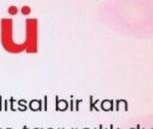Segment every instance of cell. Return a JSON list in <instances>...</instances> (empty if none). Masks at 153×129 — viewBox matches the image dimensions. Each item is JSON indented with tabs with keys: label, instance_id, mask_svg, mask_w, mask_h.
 Returning a JSON list of instances; mask_svg holds the SVG:
<instances>
[{
	"label": "cell",
	"instance_id": "obj_1",
	"mask_svg": "<svg viewBox=\"0 0 153 129\" xmlns=\"http://www.w3.org/2000/svg\"><path fill=\"white\" fill-rule=\"evenodd\" d=\"M12 20L11 18H2L1 20V43L7 52L17 54L26 50V43L17 44L12 39Z\"/></svg>",
	"mask_w": 153,
	"mask_h": 129
},
{
	"label": "cell",
	"instance_id": "obj_2",
	"mask_svg": "<svg viewBox=\"0 0 153 129\" xmlns=\"http://www.w3.org/2000/svg\"><path fill=\"white\" fill-rule=\"evenodd\" d=\"M26 50L29 53L37 52V20L29 18L26 20Z\"/></svg>",
	"mask_w": 153,
	"mask_h": 129
},
{
	"label": "cell",
	"instance_id": "obj_3",
	"mask_svg": "<svg viewBox=\"0 0 153 129\" xmlns=\"http://www.w3.org/2000/svg\"><path fill=\"white\" fill-rule=\"evenodd\" d=\"M29 105L32 111H42V100H32Z\"/></svg>",
	"mask_w": 153,
	"mask_h": 129
},
{
	"label": "cell",
	"instance_id": "obj_4",
	"mask_svg": "<svg viewBox=\"0 0 153 129\" xmlns=\"http://www.w3.org/2000/svg\"><path fill=\"white\" fill-rule=\"evenodd\" d=\"M17 11H19V9H17L16 6H14V5H11V6H9V8H8L9 14L14 15V14H16V13H17Z\"/></svg>",
	"mask_w": 153,
	"mask_h": 129
},
{
	"label": "cell",
	"instance_id": "obj_5",
	"mask_svg": "<svg viewBox=\"0 0 153 129\" xmlns=\"http://www.w3.org/2000/svg\"><path fill=\"white\" fill-rule=\"evenodd\" d=\"M27 101L26 100H20V101L17 102V105L21 106V107H23V109H24V111H26L27 110Z\"/></svg>",
	"mask_w": 153,
	"mask_h": 129
},
{
	"label": "cell",
	"instance_id": "obj_6",
	"mask_svg": "<svg viewBox=\"0 0 153 129\" xmlns=\"http://www.w3.org/2000/svg\"><path fill=\"white\" fill-rule=\"evenodd\" d=\"M30 12H31V8L29 6H23L22 7V13L23 14L27 15V14H29Z\"/></svg>",
	"mask_w": 153,
	"mask_h": 129
},
{
	"label": "cell",
	"instance_id": "obj_7",
	"mask_svg": "<svg viewBox=\"0 0 153 129\" xmlns=\"http://www.w3.org/2000/svg\"><path fill=\"white\" fill-rule=\"evenodd\" d=\"M9 101H10V109L12 110V111H14L15 109H14V108H13V103H14V99H13V98L11 97Z\"/></svg>",
	"mask_w": 153,
	"mask_h": 129
},
{
	"label": "cell",
	"instance_id": "obj_8",
	"mask_svg": "<svg viewBox=\"0 0 153 129\" xmlns=\"http://www.w3.org/2000/svg\"><path fill=\"white\" fill-rule=\"evenodd\" d=\"M44 110H47V96L44 97Z\"/></svg>",
	"mask_w": 153,
	"mask_h": 129
},
{
	"label": "cell",
	"instance_id": "obj_9",
	"mask_svg": "<svg viewBox=\"0 0 153 129\" xmlns=\"http://www.w3.org/2000/svg\"><path fill=\"white\" fill-rule=\"evenodd\" d=\"M4 108L2 107V96H0V112L2 111Z\"/></svg>",
	"mask_w": 153,
	"mask_h": 129
},
{
	"label": "cell",
	"instance_id": "obj_10",
	"mask_svg": "<svg viewBox=\"0 0 153 129\" xmlns=\"http://www.w3.org/2000/svg\"><path fill=\"white\" fill-rule=\"evenodd\" d=\"M82 102V100H78V101H75V110L78 111L79 110V103H81Z\"/></svg>",
	"mask_w": 153,
	"mask_h": 129
},
{
	"label": "cell",
	"instance_id": "obj_11",
	"mask_svg": "<svg viewBox=\"0 0 153 129\" xmlns=\"http://www.w3.org/2000/svg\"><path fill=\"white\" fill-rule=\"evenodd\" d=\"M7 103H8V101H6V100H5L4 101V111H7V110H8V108H7Z\"/></svg>",
	"mask_w": 153,
	"mask_h": 129
},
{
	"label": "cell",
	"instance_id": "obj_12",
	"mask_svg": "<svg viewBox=\"0 0 153 129\" xmlns=\"http://www.w3.org/2000/svg\"><path fill=\"white\" fill-rule=\"evenodd\" d=\"M23 129H29V128L27 126H24V127H23Z\"/></svg>",
	"mask_w": 153,
	"mask_h": 129
},
{
	"label": "cell",
	"instance_id": "obj_13",
	"mask_svg": "<svg viewBox=\"0 0 153 129\" xmlns=\"http://www.w3.org/2000/svg\"><path fill=\"white\" fill-rule=\"evenodd\" d=\"M34 129H41V128H34Z\"/></svg>",
	"mask_w": 153,
	"mask_h": 129
},
{
	"label": "cell",
	"instance_id": "obj_14",
	"mask_svg": "<svg viewBox=\"0 0 153 129\" xmlns=\"http://www.w3.org/2000/svg\"><path fill=\"white\" fill-rule=\"evenodd\" d=\"M6 129H12V128H6Z\"/></svg>",
	"mask_w": 153,
	"mask_h": 129
},
{
	"label": "cell",
	"instance_id": "obj_15",
	"mask_svg": "<svg viewBox=\"0 0 153 129\" xmlns=\"http://www.w3.org/2000/svg\"><path fill=\"white\" fill-rule=\"evenodd\" d=\"M0 129H2V128H0Z\"/></svg>",
	"mask_w": 153,
	"mask_h": 129
},
{
	"label": "cell",
	"instance_id": "obj_16",
	"mask_svg": "<svg viewBox=\"0 0 153 129\" xmlns=\"http://www.w3.org/2000/svg\"><path fill=\"white\" fill-rule=\"evenodd\" d=\"M58 129H60V128H58Z\"/></svg>",
	"mask_w": 153,
	"mask_h": 129
},
{
	"label": "cell",
	"instance_id": "obj_17",
	"mask_svg": "<svg viewBox=\"0 0 153 129\" xmlns=\"http://www.w3.org/2000/svg\"><path fill=\"white\" fill-rule=\"evenodd\" d=\"M62 129H63V128H62Z\"/></svg>",
	"mask_w": 153,
	"mask_h": 129
}]
</instances>
